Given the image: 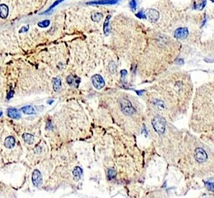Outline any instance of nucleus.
<instances>
[{
	"label": "nucleus",
	"mask_w": 214,
	"mask_h": 198,
	"mask_svg": "<svg viewBox=\"0 0 214 198\" xmlns=\"http://www.w3.org/2000/svg\"><path fill=\"white\" fill-rule=\"evenodd\" d=\"M190 127L198 133H206L213 136V96L207 103H199L195 100L191 117Z\"/></svg>",
	"instance_id": "nucleus-1"
},
{
	"label": "nucleus",
	"mask_w": 214,
	"mask_h": 198,
	"mask_svg": "<svg viewBox=\"0 0 214 198\" xmlns=\"http://www.w3.org/2000/svg\"><path fill=\"white\" fill-rule=\"evenodd\" d=\"M190 158L192 166L194 168H204V166L211 163V155L208 150L204 148L202 144L198 143L190 151Z\"/></svg>",
	"instance_id": "nucleus-2"
},
{
	"label": "nucleus",
	"mask_w": 214,
	"mask_h": 198,
	"mask_svg": "<svg viewBox=\"0 0 214 198\" xmlns=\"http://www.w3.org/2000/svg\"><path fill=\"white\" fill-rule=\"evenodd\" d=\"M151 125L155 133L158 135H163L166 131V121L160 115H156L151 119Z\"/></svg>",
	"instance_id": "nucleus-3"
},
{
	"label": "nucleus",
	"mask_w": 214,
	"mask_h": 198,
	"mask_svg": "<svg viewBox=\"0 0 214 198\" xmlns=\"http://www.w3.org/2000/svg\"><path fill=\"white\" fill-rule=\"evenodd\" d=\"M120 104V109L121 112L123 113L125 116L129 117L132 116L135 114L136 109L132 105L131 102L129 101L128 99L125 98H121L119 100Z\"/></svg>",
	"instance_id": "nucleus-4"
},
{
	"label": "nucleus",
	"mask_w": 214,
	"mask_h": 198,
	"mask_svg": "<svg viewBox=\"0 0 214 198\" xmlns=\"http://www.w3.org/2000/svg\"><path fill=\"white\" fill-rule=\"evenodd\" d=\"M92 83L94 87L97 89H101L105 85L104 79L99 75H95L92 77Z\"/></svg>",
	"instance_id": "nucleus-5"
},
{
	"label": "nucleus",
	"mask_w": 214,
	"mask_h": 198,
	"mask_svg": "<svg viewBox=\"0 0 214 198\" xmlns=\"http://www.w3.org/2000/svg\"><path fill=\"white\" fill-rule=\"evenodd\" d=\"M32 182H33V184L36 187H39L40 186H41L43 179H42L41 173L37 169H35L33 171V174H32Z\"/></svg>",
	"instance_id": "nucleus-6"
},
{
	"label": "nucleus",
	"mask_w": 214,
	"mask_h": 198,
	"mask_svg": "<svg viewBox=\"0 0 214 198\" xmlns=\"http://www.w3.org/2000/svg\"><path fill=\"white\" fill-rule=\"evenodd\" d=\"M188 34H189V31H188L187 28H180L175 31L174 36L178 40H183V39L186 38Z\"/></svg>",
	"instance_id": "nucleus-7"
},
{
	"label": "nucleus",
	"mask_w": 214,
	"mask_h": 198,
	"mask_svg": "<svg viewBox=\"0 0 214 198\" xmlns=\"http://www.w3.org/2000/svg\"><path fill=\"white\" fill-rule=\"evenodd\" d=\"M146 15L147 17H148L149 20L151 23H156V21L159 19V13L157 10H155V9H150L146 12Z\"/></svg>",
	"instance_id": "nucleus-8"
},
{
	"label": "nucleus",
	"mask_w": 214,
	"mask_h": 198,
	"mask_svg": "<svg viewBox=\"0 0 214 198\" xmlns=\"http://www.w3.org/2000/svg\"><path fill=\"white\" fill-rule=\"evenodd\" d=\"M119 0H99V1H92L87 2V5H114L117 4Z\"/></svg>",
	"instance_id": "nucleus-9"
},
{
	"label": "nucleus",
	"mask_w": 214,
	"mask_h": 198,
	"mask_svg": "<svg viewBox=\"0 0 214 198\" xmlns=\"http://www.w3.org/2000/svg\"><path fill=\"white\" fill-rule=\"evenodd\" d=\"M7 114L9 117L14 119H18L20 118V113L19 110L16 108H8L7 110Z\"/></svg>",
	"instance_id": "nucleus-10"
},
{
	"label": "nucleus",
	"mask_w": 214,
	"mask_h": 198,
	"mask_svg": "<svg viewBox=\"0 0 214 198\" xmlns=\"http://www.w3.org/2000/svg\"><path fill=\"white\" fill-rule=\"evenodd\" d=\"M9 9L7 5L5 4L0 5V17L2 19H6L8 16Z\"/></svg>",
	"instance_id": "nucleus-11"
},
{
	"label": "nucleus",
	"mask_w": 214,
	"mask_h": 198,
	"mask_svg": "<svg viewBox=\"0 0 214 198\" xmlns=\"http://www.w3.org/2000/svg\"><path fill=\"white\" fill-rule=\"evenodd\" d=\"M67 83L71 86H74V87H78L79 83H80V78H78L76 76H69L66 79Z\"/></svg>",
	"instance_id": "nucleus-12"
},
{
	"label": "nucleus",
	"mask_w": 214,
	"mask_h": 198,
	"mask_svg": "<svg viewBox=\"0 0 214 198\" xmlns=\"http://www.w3.org/2000/svg\"><path fill=\"white\" fill-rule=\"evenodd\" d=\"M16 144V140L13 136H8L5 139L4 144L7 148H14Z\"/></svg>",
	"instance_id": "nucleus-13"
},
{
	"label": "nucleus",
	"mask_w": 214,
	"mask_h": 198,
	"mask_svg": "<svg viewBox=\"0 0 214 198\" xmlns=\"http://www.w3.org/2000/svg\"><path fill=\"white\" fill-rule=\"evenodd\" d=\"M23 139L25 141V142L27 143L28 144H32L35 140V137L33 135H31L30 133H23Z\"/></svg>",
	"instance_id": "nucleus-14"
},
{
	"label": "nucleus",
	"mask_w": 214,
	"mask_h": 198,
	"mask_svg": "<svg viewBox=\"0 0 214 198\" xmlns=\"http://www.w3.org/2000/svg\"><path fill=\"white\" fill-rule=\"evenodd\" d=\"M72 174L73 177H74V179H75V181H78L80 179L81 176L82 174L81 168L80 167H76V168H75V169H74L72 171Z\"/></svg>",
	"instance_id": "nucleus-15"
},
{
	"label": "nucleus",
	"mask_w": 214,
	"mask_h": 198,
	"mask_svg": "<svg viewBox=\"0 0 214 198\" xmlns=\"http://www.w3.org/2000/svg\"><path fill=\"white\" fill-rule=\"evenodd\" d=\"M21 110L23 113L27 115H32L35 113V109L32 106H25L21 108Z\"/></svg>",
	"instance_id": "nucleus-16"
},
{
	"label": "nucleus",
	"mask_w": 214,
	"mask_h": 198,
	"mask_svg": "<svg viewBox=\"0 0 214 198\" xmlns=\"http://www.w3.org/2000/svg\"><path fill=\"white\" fill-rule=\"evenodd\" d=\"M53 88L55 92H58L61 89V80L60 78H55L53 79Z\"/></svg>",
	"instance_id": "nucleus-17"
},
{
	"label": "nucleus",
	"mask_w": 214,
	"mask_h": 198,
	"mask_svg": "<svg viewBox=\"0 0 214 198\" xmlns=\"http://www.w3.org/2000/svg\"><path fill=\"white\" fill-rule=\"evenodd\" d=\"M110 15L108 16L105 19V21H104V33L105 34V35H108L110 32V25H109V20L110 19Z\"/></svg>",
	"instance_id": "nucleus-18"
},
{
	"label": "nucleus",
	"mask_w": 214,
	"mask_h": 198,
	"mask_svg": "<svg viewBox=\"0 0 214 198\" xmlns=\"http://www.w3.org/2000/svg\"><path fill=\"white\" fill-rule=\"evenodd\" d=\"M102 17L103 14H101V13H95V14L92 15V19L94 22H96V23H99Z\"/></svg>",
	"instance_id": "nucleus-19"
},
{
	"label": "nucleus",
	"mask_w": 214,
	"mask_h": 198,
	"mask_svg": "<svg viewBox=\"0 0 214 198\" xmlns=\"http://www.w3.org/2000/svg\"><path fill=\"white\" fill-rule=\"evenodd\" d=\"M63 1H64V0H57V1H55V2H54V3L52 4V6H51V7H50V8H49V9H48V10H46V12H44V13H43V14H48V13H49V11H50V10H52V9L54 8H55V6H57V5H58V4L61 3V2H63Z\"/></svg>",
	"instance_id": "nucleus-20"
},
{
	"label": "nucleus",
	"mask_w": 214,
	"mask_h": 198,
	"mask_svg": "<svg viewBox=\"0 0 214 198\" xmlns=\"http://www.w3.org/2000/svg\"><path fill=\"white\" fill-rule=\"evenodd\" d=\"M50 24V21L49 20H43L38 23V26H40V28H46Z\"/></svg>",
	"instance_id": "nucleus-21"
},
{
	"label": "nucleus",
	"mask_w": 214,
	"mask_h": 198,
	"mask_svg": "<svg viewBox=\"0 0 214 198\" xmlns=\"http://www.w3.org/2000/svg\"><path fill=\"white\" fill-rule=\"evenodd\" d=\"M136 16H137V17L140 18V19H146V14H144V12H143V10H140V11H139L137 14H136Z\"/></svg>",
	"instance_id": "nucleus-22"
},
{
	"label": "nucleus",
	"mask_w": 214,
	"mask_h": 198,
	"mask_svg": "<svg viewBox=\"0 0 214 198\" xmlns=\"http://www.w3.org/2000/svg\"><path fill=\"white\" fill-rule=\"evenodd\" d=\"M137 2H136V0H131L130 2V8L132 9L133 10H136V8H137Z\"/></svg>",
	"instance_id": "nucleus-23"
},
{
	"label": "nucleus",
	"mask_w": 214,
	"mask_h": 198,
	"mask_svg": "<svg viewBox=\"0 0 214 198\" xmlns=\"http://www.w3.org/2000/svg\"><path fill=\"white\" fill-rule=\"evenodd\" d=\"M109 69H110V71L112 73H113V72H116V66H115L114 63H113V62H110V63Z\"/></svg>",
	"instance_id": "nucleus-24"
},
{
	"label": "nucleus",
	"mask_w": 214,
	"mask_h": 198,
	"mask_svg": "<svg viewBox=\"0 0 214 198\" xmlns=\"http://www.w3.org/2000/svg\"><path fill=\"white\" fill-rule=\"evenodd\" d=\"M205 5H206V0H202V2H201L199 5H198V7H197V8H198V10H202V9L204 8Z\"/></svg>",
	"instance_id": "nucleus-25"
},
{
	"label": "nucleus",
	"mask_w": 214,
	"mask_h": 198,
	"mask_svg": "<svg viewBox=\"0 0 214 198\" xmlns=\"http://www.w3.org/2000/svg\"><path fill=\"white\" fill-rule=\"evenodd\" d=\"M126 75H127V71L125 69L122 70L121 71V76H122V80H124L125 78V77H126Z\"/></svg>",
	"instance_id": "nucleus-26"
},
{
	"label": "nucleus",
	"mask_w": 214,
	"mask_h": 198,
	"mask_svg": "<svg viewBox=\"0 0 214 198\" xmlns=\"http://www.w3.org/2000/svg\"><path fill=\"white\" fill-rule=\"evenodd\" d=\"M28 26H26V27H22L21 30L19 31V33H23V32H26V31H28Z\"/></svg>",
	"instance_id": "nucleus-27"
},
{
	"label": "nucleus",
	"mask_w": 214,
	"mask_h": 198,
	"mask_svg": "<svg viewBox=\"0 0 214 198\" xmlns=\"http://www.w3.org/2000/svg\"><path fill=\"white\" fill-rule=\"evenodd\" d=\"M13 95H14V91L13 90H10V92L8 93V99L9 98H11L13 97Z\"/></svg>",
	"instance_id": "nucleus-28"
},
{
	"label": "nucleus",
	"mask_w": 214,
	"mask_h": 198,
	"mask_svg": "<svg viewBox=\"0 0 214 198\" xmlns=\"http://www.w3.org/2000/svg\"><path fill=\"white\" fill-rule=\"evenodd\" d=\"M2 112L0 110V116H2Z\"/></svg>",
	"instance_id": "nucleus-29"
},
{
	"label": "nucleus",
	"mask_w": 214,
	"mask_h": 198,
	"mask_svg": "<svg viewBox=\"0 0 214 198\" xmlns=\"http://www.w3.org/2000/svg\"><path fill=\"white\" fill-rule=\"evenodd\" d=\"M211 1H212V2H213V0H211Z\"/></svg>",
	"instance_id": "nucleus-30"
}]
</instances>
